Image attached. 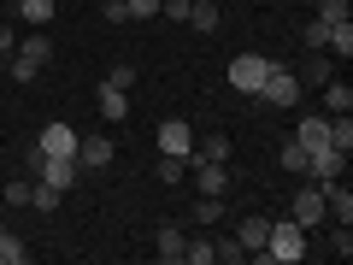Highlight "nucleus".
Masks as SVG:
<instances>
[{"label":"nucleus","instance_id":"nucleus-16","mask_svg":"<svg viewBox=\"0 0 353 265\" xmlns=\"http://www.w3.org/2000/svg\"><path fill=\"white\" fill-rule=\"evenodd\" d=\"M265 230H271V218L248 213V218H241V230H236V242H241V248H248V253H259V248H265Z\"/></svg>","mask_w":353,"mask_h":265},{"label":"nucleus","instance_id":"nucleus-19","mask_svg":"<svg viewBox=\"0 0 353 265\" xmlns=\"http://www.w3.org/2000/svg\"><path fill=\"white\" fill-rule=\"evenodd\" d=\"M101 118H106V124L130 118V95H124V88H106V83H101Z\"/></svg>","mask_w":353,"mask_h":265},{"label":"nucleus","instance_id":"nucleus-1","mask_svg":"<svg viewBox=\"0 0 353 265\" xmlns=\"http://www.w3.org/2000/svg\"><path fill=\"white\" fill-rule=\"evenodd\" d=\"M259 259H277V265H301L306 259V230L294 224V218H277V224L265 230V248Z\"/></svg>","mask_w":353,"mask_h":265},{"label":"nucleus","instance_id":"nucleus-28","mask_svg":"<svg viewBox=\"0 0 353 265\" xmlns=\"http://www.w3.org/2000/svg\"><path fill=\"white\" fill-rule=\"evenodd\" d=\"M189 177V159H176V153H159V183H183Z\"/></svg>","mask_w":353,"mask_h":265},{"label":"nucleus","instance_id":"nucleus-12","mask_svg":"<svg viewBox=\"0 0 353 265\" xmlns=\"http://www.w3.org/2000/svg\"><path fill=\"white\" fill-rule=\"evenodd\" d=\"M183 242H189V230H183V224H159V230H153V253H159V259H183Z\"/></svg>","mask_w":353,"mask_h":265},{"label":"nucleus","instance_id":"nucleus-8","mask_svg":"<svg viewBox=\"0 0 353 265\" xmlns=\"http://www.w3.org/2000/svg\"><path fill=\"white\" fill-rule=\"evenodd\" d=\"M324 189V218H336V224H353V189L341 183V177H330V183H318Z\"/></svg>","mask_w":353,"mask_h":265},{"label":"nucleus","instance_id":"nucleus-35","mask_svg":"<svg viewBox=\"0 0 353 265\" xmlns=\"http://www.w3.org/2000/svg\"><path fill=\"white\" fill-rule=\"evenodd\" d=\"M36 171H41V148L30 141V148H24V177H36Z\"/></svg>","mask_w":353,"mask_h":265},{"label":"nucleus","instance_id":"nucleus-14","mask_svg":"<svg viewBox=\"0 0 353 265\" xmlns=\"http://www.w3.org/2000/svg\"><path fill=\"white\" fill-rule=\"evenodd\" d=\"M12 12L24 18L30 30H48V24H53V12H59V6H53V0H12Z\"/></svg>","mask_w":353,"mask_h":265},{"label":"nucleus","instance_id":"nucleus-5","mask_svg":"<svg viewBox=\"0 0 353 265\" xmlns=\"http://www.w3.org/2000/svg\"><path fill=\"white\" fill-rule=\"evenodd\" d=\"M159 153L194 159V124H189V118H165V124H159Z\"/></svg>","mask_w":353,"mask_h":265},{"label":"nucleus","instance_id":"nucleus-29","mask_svg":"<svg viewBox=\"0 0 353 265\" xmlns=\"http://www.w3.org/2000/svg\"><path fill=\"white\" fill-rule=\"evenodd\" d=\"M0 77H12V83H36V65H30V59H18V53H12V59H6V71H0Z\"/></svg>","mask_w":353,"mask_h":265},{"label":"nucleus","instance_id":"nucleus-9","mask_svg":"<svg viewBox=\"0 0 353 265\" xmlns=\"http://www.w3.org/2000/svg\"><path fill=\"white\" fill-rule=\"evenodd\" d=\"M294 141H301L306 153H318V148H330V112H306L301 124H294Z\"/></svg>","mask_w":353,"mask_h":265},{"label":"nucleus","instance_id":"nucleus-21","mask_svg":"<svg viewBox=\"0 0 353 265\" xmlns=\"http://www.w3.org/2000/svg\"><path fill=\"white\" fill-rule=\"evenodd\" d=\"M30 206L36 213H59V189H53L48 177H30Z\"/></svg>","mask_w":353,"mask_h":265},{"label":"nucleus","instance_id":"nucleus-37","mask_svg":"<svg viewBox=\"0 0 353 265\" xmlns=\"http://www.w3.org/2000/svg\"><path fill=\"white\" fill-rule=\"evenodd\" d=\"M6 236H12V230H6V224H0V242H6Z\"/></svg>","mask_w":353,"mask_h":265},{"label":"nucleus","instance_id":"nucleus-25","mask_svg":"<svg viewBox=\"0 0 353 265\" xmlns=\"http://www.w3.org/2000/svg\"><path fill=\"white\" fill-rule=\"evenodd\" d=\"M212 259H224V265H241V259H248V248H241L236 236H212Z\"/></svg>","mask_w":353,"mask_h":265},{"label":"nucleus","instance_id":"nucleus-20","mask_svg":"<svg viewBox=\"0 0 353 265\" xmlns=\"http://www.w3.org/2000/svg\"><path fill=\"white\" fill-rule=\"evenodd\" d=\"M277 165H283V171H289V177H306V165H312V153H306L301 141L289 136V141H283V153H277Z\"/></svg>","mask_w":353,"mask_h":265},{"label":"nucleus","instance_id":"nucleus-24","mask_svg":"<svg viewBox=\"0 0 353 265\" xmlns=\"http://www.w3.org/2000/svg\"><path fill=\"white\" fill-rule=\"evenodd\" d=\"M330 148L353 153V118H347V112H336V118H330Z\"/></svg>","mask_w":353,"mask_h":265},{"label":"nucleus","instance_id":"nucleus-17","mask_svg":"<svg viewBox=\"0 0 353 265\" xmlns=\"http://www.w3.org/2000/svg\"><path fill=\"white\" fill-rule=\"evenodd\" d=\"M189 24L201 30V36H212V30L224 24V12H218V0H194V6H189Z\"/></svg>","mask_w":353,"mask_h":265},{"label":"nucleus","instance_id":"nucleus-26","mask_svg":"<svg viewBox=\"0 0 353 265\" xmlns=\"http://www.w3.org/2000/svg\"><path fill=\"white\" fill-rule=\"evenodd\" d=\"M194 159H230V136H224V130H212V136L194 148Z\"/></svg>","mask_w":353,"mask_h":265},{"label":"nucleus","instance_id":"nucleus-15","mask_svg":"<svg viewBox=\"0 0 353 265\" xmlns=\"http://www.w3.org/2000/svg\"><path fill=\"white\" fill-rule=\"evenodd\" d=\"M330 77H336V71H330V53H312V59L294 71V83H301V88H324Z\"/></svg>","mask_w":353,"mask_h":265},{"label":"nucleus","instance_id":"nucleus-38","mask_svg":"<svg viewBox=\"0 0 353 265\" xmlns=\"http://www.w3.org/2000/svg\"><path fill=\"white\" fill-rule=\"evenodd\" d=\"M0 71H6V59H0Z\"/></svg>","mask_w":353,"mask_h":265},{"label":"nucleus","instance_id":"nucleus-3","mask_svg":"<svg viewBox=\"0 0 353 265\" xmlns=\"http://www.w3.org/2000/svg\"><path fill=\"white\" fill-rule=\"evenodd\" d=\"M265 71H271V59H265V53H236V59H230V88H241V95H259Z\"/></svg>","mask_w":353,"mask_h":265},{"label":"nucleus","instance_id":"nucleus-18","mask_svg":"<svg viewBox=\"0 0 353 265\" xmlns=\"http://www.w3.org/2000/svg\"><path fill=\"white\" fill-rule=\"evenodd\" d=\"M324 112H330V118H336V112H353V88L341 83V77H330V83H324Z\"/></svg>","mask_w":353,"mask_h":265},{"label":"nucleus","instance_id":"nucleus-22","mask_svg":"<svg viewBox=\"0 0 353 265\" xmlns=\"http://www.w3.org/2000/svg\"><path fill=\"white\" fill-rule=\"evenodd\" d=\"M218 218H224V195H201V201H194V224L212 230Z\"/></svg>","mask_w":353,"mask_h":265},{"label":"nucleus","instance_id":"nucleus-27","mask_svg":"<svg viewBox=\"0 0 353 265\" xmlns=\"http://www.w3.org/2000/svg\"><path fill=\"white\" fill-rule=\"evenodd\" d=\"M301 41H306V53H324V41H330V24H324V18H306Z\"/></svg>","mask_w":353,"mask_h":265},{"label":"nucleus","instance_id":"nucleus-23","mask_svg":"<svg viewBox=\"0 0 353 265\" xmlns=\"http://www.w3.org/2000/svg\"><path fill=\"white\" fill-rule=\"evenodd\" d=\"M183 265H212V236H206V230L183 242Z\"/></svg>","mask_w":353,"mask_h":265},{"label":"nucleus","instance_id":"nucleus-33","mask_svg":"<svg viewBox=\"0 0 353 265\" xmlns=\"http://www.w3.org/2000/svg\"><path fill=\"white\" fill-rule=\"evenodd\" d=\"M130 18H159V0H124Z\"/></svg>","mask_w":353,"mask_h":265},{"label":"nucleus","instance_id":"nucleus-7","mask_svg":"<svg viewBox=\"0 0 353 265\" xmlns=\"http://www.w3.org/2000/svg\"><path fill=\"white\" fill-rule=\"evenodd\" d=\"M112 136H77V165H83V171H106V165H112Z\"/></svg>","mask_w":353,"mask_h":265},{"label":"nucleus","instance_id":"nucleus-31","mask_svg":"<svg viewBox=\"0 0 353 265\" xmlns=\"http://www.w3.org/2000/svg\"><path fill=\"white\" fill-rule=\"evenodd\" d=\"M106 88H136V65H112V71H106Z\"/></svg>","mask_w":353,"mask_h":265},{"label":"nucleus","instance_id":"nucleus-32","mask_svg":"<svg viewBox=\"0 0 353 265\" xmlns=\"http://www.w3.org/2000/svg\"><path fill=\"white\" fill-rule=\"evenodd\" d=\"M0 201H12V206H30V177H12V183H6V195H0Z\"/></svg>","mask_w":353,"mask_h":265},{"label":"nucleus","instance_id":"nucleus-2","mask_svg":"<svg viewBox=\"0 0 353 265\" xmlns=\"http://www.w3.org/2000/svg\"><path fill=\"white\" fill-rule=\"evenodd\" d=\"M253 101H259V106H301V83H294V71L271 59V71H265V83H259Z\"/></svg>","mask_w":353,"mask_h":265},{"label":"nucleus","instance_id":"nucleus-34","mask_svg":"<svg viewBox=\"0 0 353 265\" xmlns=\"http://www.w3.org/2000/svg\"><path fill=\"white\" fill-rule=\"evenodd\" d=\"M106 24H130V6H124V0H106Z\"/></svg>","mask_w":353,"mask_h":265},{"label":"nucleus","instance_id":"nucleus-11","mask_svg":"<svg viewBox=\"0 0 353 265\" xmlns=\"http://www.w3.org/2000/svg\"><path fill=\"white\" fill-rule=\"evenodd\" d=\"M36 148H41V153H59V159H77V130H71V124H48V130L36 136Z\"/></svg>","mask_w":353,"mask_h":265},{"label":"nucleus","instance_id":"nucleus-13","mask_svg":"<svg viewBox=\"0 0 353 265\" xmlns=\"http://www.w3.org/2000/svg\"><path fill=\"white\" fill-rule=\"evenodd\" d=\"M12 53H18V59H30V65H36V71H41V65L53 59V36H48V30H30V36L18 41Z\"/></svg>","mask_w":353,"mask_h":265},{"label":"nucleus","instance_id":"nucleus-6","mask_svg":"<svg viewBox=\"0 0 353 265\" xmlns=\"http://www.w3.org/2000/svg\"><path fill=\"white\" fill-rule=\"evenodd\" d=\"M201 195H230V159H189Z\"/></svg>","mask_w":353,"mask_h":265},{"label":"nucleus","instance_id":"nucleus-36","mask_svg":"<svg viewBox=\"0 0 353 265\" xmlns=\"http://www.w3.org/2000/svg\"><path fill=\"white\" fill-rule=\"evenodd\" d=\"M12 48H18V41H12V24H0V59H12Z\"/></svg>","mask_w":353,"mask_h":265},{"label":"nucleus","instance_id":"nucleus-10","mask_svg":"<svg viewBox=\"0 0 353 265\" xmlns=\"http://www.w3.org/2000/svg\"><path fill=\"white\" fill-rule=\"evenodd\" d=\"M36 177H48V183H53V189H71V183H77V177H83V165H77V159H59V153H41V171Z\"/></svg>","mask_w":353,"mask_h":265},{"label":"nucleus","instance_id":"nucleus-4","mask_svg":"<svg viewBox=\"0 0 353 265\" xmlns=\"http://www.w3.org/2000/svg\"><path fill=\"white\" fill-rule=\"evenodd\" d=\"M289 218H294V224H301V230L324 224V189H318L312 177H306L301 189H294V206H289Z\"/></svg>","mask_w":353,"mask_h":265},{"label":"nucleus","instance_id":"nucleus-30","mask_svg":"<svg viewBox=\"0 0 353 265\" xmlns=\"http://www.w3.org/2000/svg\"><path fill=\"white\" fill-rule=\"evenodd\" d=\"M318 18H324V24H341V18H353V6L347 0H318Z\"/></svg>","mask_w":353,"mask_h":265}]
</instances>
